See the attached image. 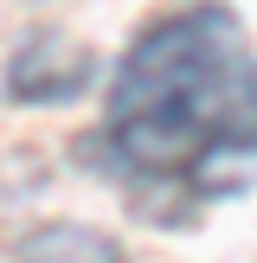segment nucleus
<instances>
[{
  "mask_svg": "<svg viewBox=\"0 0 257 263\" xmlns=\"http://www.w3.org/2000/svg\"><path fill=\"white\" fill-rule=\"evenodd\" d=\"M103 161L161 212L257 180V45L231 7H180L128 45L103 109Z\"/></svg>",
  "mask_w": 257,
  "mask_h": 263,
  "instance_id": "1",
  "label": "nucleus"
},
{
  "mask_svg": "<svg viewBox=\"0 0 257 263\" xmlns=\"http://www.w3.org/2000/svg\"><path fill=\"white\" fill-rule=\"evenodd\" d=\"M51 51H58V58H45V39H32V45L20 51V64H13V90H20L26 103H51V97L84 90V77H90L84 51H71V45H51Z\"/></svg>",
  "mask_w": 257,
  "mask_h": 263,
  "instance_id": "2",
  "label": "nucleus"
},
{
  "mask_svg": "<svg viewBox=\"0 0 257 263\" xmlns=\"http://www.w3.org/2000/svg\"><path fill=\"white\" fill-rule=\"evenodd\" d=\"M20 263H122L103 231H84V225H45L39 238L20 244Z\"/></svg>",
  "mask_w": 257,
  "mask_h": 263,
  "instance_id": "3",
  "label": "nucleus"
}]
</instances>
